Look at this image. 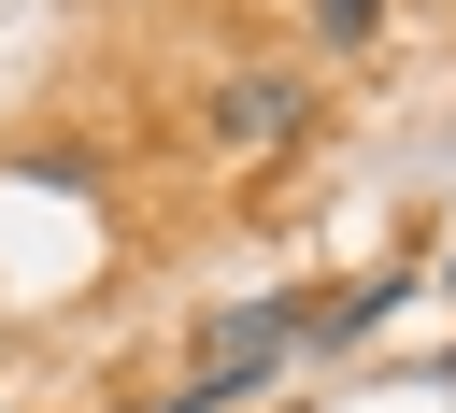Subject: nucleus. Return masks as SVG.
<instances>
[{
  "instance_id": "f257e3e1",
  "label": "nucleus",
  "mask_w": 456,
  "mask_h": 413,
  "mask_svg": "<svg viewBox=\"0 0 456 413\" xmlns=\"http://www.w3.org/2000/svg\"><path fill=\"white\" fill-rule=\"evenodd\" d=\"M271 356H299V328H285V299H256V313H214V342H200V370H185V413H214V399H242Z\"/></svg>"
},
{
  "instance_id": "f03ea898",
  "label": "nucleus",
  "mask_w": 456,
  "mask_h": 413,
  "mask_svg": "<svg viewBox=\"0 0 456 413\" xmlns=\"http://www.w3.org/2000/svg\"><path fill=\"white\" fill-rule=\"evenodd\" d=\"M299 114H314L299 71H228V85H214V142H228V157H271Z\"/></svg>"
},
{
  "instance_id": "7ed1b4c3",
  "label": "nucleus",
  "mask_w": 456,
  "mask_h": 413,
  "mask_svg": "<svg viewBox=\"0 0 456 413\" xmlns=\"http://www.w3.org/2000/svg\"><path fill=\"white\" fill-rule=\"evenodd\" d=\"M314 28H328V43H370V28H385V0H314Z\"/></svg>"
}]
</instances>
